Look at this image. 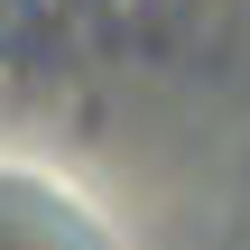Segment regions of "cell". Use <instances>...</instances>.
<instances>
[{"label":"cell","mask_w":250,"mask_h":250,"mask_svg":"<svg viewBox=\"0 0 250 250\" xmlns=\"http://www.w3.org/2000/svg\"><path fill=\"white\" fill-rule=\"evenodd\" d=\"M0 250H9V241H0Z\"/></svg>","instance_id":"obj_1"}]
</instances>
